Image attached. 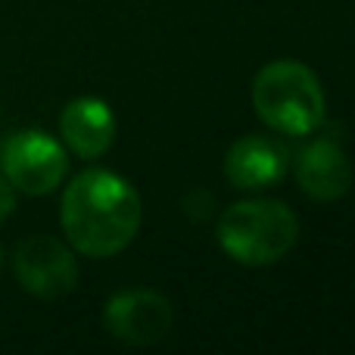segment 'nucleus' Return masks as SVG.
Segmentation results:
<instances>
[{
  "label": "nucleus",
  "mask_w": 355,
  "mask_h": 355,
  "mask_svg": "<svg viewBox=\"0 0 355 355\" xmlns=\"http://www.w3.org/2000/svg\"><path fill=\"white\" fill-rule=\"evenodd\" d=\"M225 175L237 190L275 187L287 175V150L262 135L237 137L225 153Z\"/></svg>",
  "instance_id": "6e6552de"
},
{
  "label": "nucleus",
  "mask_w": 355,
  "mask_h": 355,
  "mask_svg": "<svg viewBox=\"0 0 355 355\" xmlns=\"http://www.w3.org/2000/svg\"><path fill=\"white\" fill-rule=\"evenodd\" d=\"M12 209H16V190H12V184L6 181L3 175H0V221L10 218Z\"/></svg>",
  "instance_id": "9d476101"
},
{
  "label": "nucleus",
  "mask_w": 355,
  "mask_h": 355,
  "mask_svg": "<svg viewBox=\"0 0 355 355\" xmlns=\"http://www.w3.org/2000/svg\"><path fill=\"white\" fill-rule=\"evenodd\" d=\"M0 175L28 196L53 193L69 175V156L56 137L37 128L16 131L0 147Z\"/></svg>",
  "instance_id": "20e7f679"
},
{
  "label": "nucleus",
  "mask_w": 355,
  "mask_h": 355,
  "mask_svg": "<svg viewBox=\"0 0 355 355\" xmlns=\"http://www.w3.org/2000/svg\"><path fill=\"white\" fill-rule=\"evenodd\" d=\"M62 144L81 159H100L116 141V116L100 97H78L60 116Z\"/></svg>",
  "instance_id": "1a4fd4ad"
},
{
  "label": "nucleus",
  "mask_w": 355,
  "mask_h": 355,
  "mask_svg": "<svg viewBox=\"0 0 355 355\" xmlns=\"http://www.w3.org/2000/svg\"><path fill=\"white\" fill-rule=\"evenodd\" d=\"M296 181L302 193L315 202L340 200L352 187L349 156L331 137H318L296 156Z\"/></svg>",
  "instance_id": "0eeeda50"
},
{
  "label": "nucleus",
  "mask_w": 355,
  "mask_h": 355,
  "mask_svg": "<svg viewBox=\"0 0 355 355\" xmlns=\"http://www.w3.org/2000/svg\"><path fill=\"white\" fill-rule=\"evenodd\" d=\"M175 324L172 302L156 290H122L103 309V327L125 346H153Z\"/></svg>",
  "instance_id": "423d86ee"
},
{
  "label": "nucleus",
  "mask_w": 355,
  "mask_h": 355,
  "mask_svg": "<svg viewBox=\"0 0 355 355\" xmlns=\"http://www.w3.org/2000/svg\"><path fill=\"white\" fill-rule=\"evenodd\" d=\"M12 271H16L19 287L37 300H60L72 293L78 284L75 252L50 234H35L22 240L12 256Z\"/></svg>",
  "instance_id": "39448f33"
},
{
  "label": "nucleus",
  "mask_w": 355,
  "mask_h": 355,
  "mask_svg": "<svg viewBox=\"0 0 355 355\" xmlns=\"http://www.w3.org/2000/svg\"><path fill=\"white\" fill-rule=\"evenodd\" d=\"M141 193L110 168H87L62 190L60 221L75 252L112 259L128 250L141 231Z\"/></svg>",
  "instance_id": "f257e3e1"
},
{
  "label": "nucleus",
  "mask_w": 355,
  "mask_h": 355,
  "mask_svg": "<svg viewBox=\"0 0 355 355\" xmlns=\"http://www.w3.org/2000/svg\"><path fill=\"white\" fill-rule=\"evenodd\" d=\"M215 237L234 262L265 268L296 246L300 218L277 200H243L221 212Z\"/></svg>",
  "instance_id": "7ed1b4c3"
},
{
  "label": "nucleus",
  "mask_w": 355,
  "mask_h": 355,
  "mask_svg": "<svg viewBox=\"0 0 355 355\" xmlns=\"http://www.w3.org/2000/svg\"><path fill=\"white\" fill-rule=\"evenodd\" d=\"M0 259H3V252H0Z\"/></svg>",
  "instance_id": "9b49d317"
},
{
  "label": "nucleus",
  "mask_w": 355,
  "mask_h": 355,
  "mask_svg": "<svg viewBox=\"0 0 355 355\" xmlns=\"http://www.w3.org/2000/svg\"><path fill=\"white\" fill-rule=\"evenodd\" d=\"M252 110L271 131L306 137L324 125L327 100L318 75L296 60H275L252 78Z\"/></svg>",
  "instance_id": "f03ea898"
}]
</instances>
